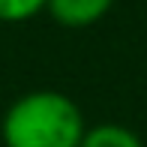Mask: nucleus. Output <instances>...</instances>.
Returning a JSON list of instances; mask_svg holds the SVG:
<instances>
[{"mask_svg": "<svg viewBox=\"0 0 147 147\" xmlns=\"http://www.w3.org/2000/svg\"><path fill=\"white\" fill-rule=\"evenodd\" d=\"M87 123L72 96L60 90H27L0 117L3 147H81Z\"/></svg>", "mask_w": 147, "mask_h": 147, "instance_id": "nucleus-1", "label": "nucleus"}, {"mask_svg": "<svg viewBox=\"0 0 147 147\" xmlns=\"http://www.w3.org/2000/svg\"><path fill=\"white\" fill-rule=\"evenodd\" d=\"M114 0H48L45 12L51 15V21L60 24L66 30H84L99 24L111 12Z\"/></svg>", "mask_w": 147, "mask_h": 147, "instance_id": "nucleus-2", "label": "nucleus"}, {"mask_svg": "<svg viewBox=\"0 0 147 147\" xmlns=\"http://www.w3.org/2000/svg\"><path fill=\"white\" fill-rule=\"evenodd\" d=\"M81 147H144V141L138 138L135 129L123 123H99L87 126Z\"/></svg>", "mask_w": 147, "mask_h": 147, "instance_id": "nucleus-3", "label": "nucleus"}, {"mask_svg": "<svg viewBox=\"0 0 147 147\" xmlns=\"http://www.w3.org/2000/svg\"><path fill=\"white\" fill-rule=\"evenodd\" d=\"M48 0H0V24H21L45 12Z\"/></svg>", "mask_w": 147, "mask_h": 147, "instance_id": "nucleus-4", "label": "nucleus"}]
</instances>
